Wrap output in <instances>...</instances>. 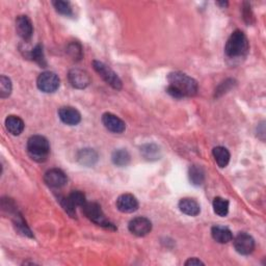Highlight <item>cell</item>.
<instances>
[{
	"label": "cell",
	"instance_id": "obj_1",
	"mask_svg": "<svg viewBox=\"0 0 266 266\" xmlns=\"http://www.w3.org/2000/svg\"><path fill=\"white\" fill-rule=\"evenodd\" d=\"M249 49L248 40L241 30H235L228 39L225 47V52L227 58L231 60L243 59L247 54Z\"/></svg>",
	"mask_w": 266,
	"mask_h": 266
},
{
	"label": "cell",
	"instance_id": "obj_2",
	"mask_svg": "<svg viewBox=\"0 0 266 266\" xmlns=\"http://www.w3.org/2000/svg\"><path fill=\"white\" fill-rule=\"evenodd\" d=\"M167 80L170 85L178 90L183 97H193L198 93V82L190 76L181 72H172L168 74Z\"/></svg>",
	"mask_w": 266,
	"mask_h": 266
},
{
	"label": "cell",
	"instance_id": "obj_3",
	"mask_svg": "<svg viewBox=\"0 0 266 266\" xmlns=\"http://www.w3.org/2000/svg\"><path fill=\"white\" fill-rule=\"evenodd\" d=\"M27 152L29 157L37 163H44L50 153V144L42 135H34L27 142Z\"/></svg>",
	"mask_w": 266,
	"mask_h": 266
},
{
	"label": "cell",
	"instance_id": "obj_4",
	"mask_svg": "<svg viewBox=\"0 0 266 266\" xmlns=\"http://www.w3.org/2000/svg\"><path fill=\"white\" fill-rule=\"evenodd\" d=\"M83 212L86 215V217L96 225H101L103 228L116 230V227L114 224H111L106 217L105 214L103 213L101 206L97 203H86L83 207Z\"/></svg>",
	"mask_w": 266,
	"mask_h": 266
},
{
	"label": "cell",
	"instance_id": "obj_5",
	"mask_svg": "<svg viewBox=\"0 0 266 266\" xmlns=\"http://www.w3.org/2000/svg\"><path fill=\"white\" fill-rule=\"evenodd\" d=\"M93 67L99 76H101L104 82L109 84L112 88H115L117 91L122 88V80L120 79L116 72L106 66L105 63L99 61H94Z\"/></svg>",
	"mask_w": 266,
	"mask_h": 266
},
{
	"label": "cell",
	"instance_id": "obj_6",
	"mask_svg": "<svg viewBox=\"0 0 266 266\" xmlns=\"http://www.w3.org/2000/svg\"><path fill=\"white\" fill-rule=\"evenodd\" d=\"M60 84L61 80L59 76L53 73V72H44V73L40 74L37 80L39 90L46 94H51L58 91Z\"/></svg>",
	"mask_w": 266,
	"mask_h": 266
},
{
	"label": "cell",
	"instance_id": "obj_7",
	"mask_svg": "<svg viewBox=\"0 0 266 266\" xmlns=\"http://www.w3.org/2000/svg\"><path fill=\"white\" fill-rule=\"evenodd\" d=\"M234 247L240 255L247 256L252 254L255 249V240L247 233H239L234 238Z\"/></svg>",
	"mask_w": 266,
	"mask_h": 266
},
{
	"label": "cell",
	"instance_id": "obj_8",
	"mask_svg": "<svg viewBox=\"0 0 266 266\" xmlns=\"http://www.w3.org/2000/svg\"><path fill=\"white\" fill-rule=\"evenodd\" d=\"M128 229L130 231L133 235L143 237L148 235L152 230V223L147 217L139 216L135 217V219L131 220L130 223L128 225Z\"/></svg>",
	"mask_w": 266,
	"mask_h": 266
},
{
	"label": "cell",
	"instance_id": "obj_9",
	"mask_svg": "<svg viewBox=\"0 0 266 266\" xmlns=\"http://www.w3.org/2000/svg\"><path fill=\"white\" fill-rule=\"evenodd\" d=\"M44 181L49 187L52 188H61L63 187L68 182V178L66 174L59 168H52L46 172L44 176Z\"/></svg>",
	"mask_w": 266,
	"mask_h": 266
},
{
	"label": "cell",
	"instance_id": "obj_10",
	"mask_svg": "<svg viewBox=\"0 0 266 266\" xmlns=\"http://www.w3.org/2000/svg\"><path fill=\"white\" fill-rule=\"evenodd\" d=\"M102 123L108 131L112 133H123L126 130V124L123 120H121L114 114L110 112H105L102 116Z\"/></svg>",
	"mask_w": 266,
	"mask_h": 266
},
{
	"label": "cell",
	"instance_id": "obj_11",
	"mask_svg": "<svg viewBox=\"0 0 266 266\" xmlns=\"http://www.w3.org/2000/svg\"><path fill=\"white\" fill-rule=\"evenodd\" d=\"M68 77L71 85L78 90H83L91 83V77L87 72L80 69H72L69 72Z\"/></svg>",
	"mask_w": 266,
	"mask_h": 266
},
{
	"label": "cell",
	"instance_id": "obj_12",
	"mask_svg": "<svg viewBox=\"0 0 266 266\" xmlns=\"http://www.w3.org/2000/svg\"><path fill=\"white\" fill-rule=\"evenodd\" d=\"M117 208L123 213H132L139 209V201L131 193H124L118 198Z\"/></svg>",
	"mask_w": 266,
	"mask_h": 266
},
{
	"label": "cell",
	"instance_id": "obj_13",
	"mask_svg": "<svg viewBox=\"0 0 266 266\" xmlns=\"http://www.w3.org/2000/svg\"><path fill=\"white\" fill-rule=\"evenodd\" d=\"M16 31L24 41H28L31 38L32 34H34V27H32V23L27 16H18L16 19Z\"/></svg>",
	"mask_w": 266,
	"mask_h": 266
},
{
	"label": "cell",
	"instance_id": "obj_14",
	"mask_svg": "<svg viewBox=\"0 0 266 266\" xmlns=\"http://www.w3.org/2000/svg\"><path fill=\"white\" fill-rule=\"evenodd\" d=\"M59 117L62 123L69 126H76L82 121L80 112L71 106H63L59 110Z\"/></svg>",
	"mask_w": 266,
	"mask_h": 266
},
{
	"label": "cell",
	"instance_id": "obj_15",
	"mask_svg": "<svg viewBox=\"0 0 266 266\" xmlns=\"http://www.w3.org/2000/svg\"><path fill=\"white\" fill-rule=\"evenodd\" d=\"M179 209L180 211L188 216H197L201 212L200 204L196 200L190 198L181 199L179 202Z\"/></svg>",
	"mask_w": 266,
	"mask_h": 266
},
{
	"label": "cell",
	"instance_id": "obj_16",
	"mask_svg": "<svg viewBox=\"0 0 266 266\" xmlns=\"http://www.w3.org/2000/svg\"><path fill=\"white\" fill-rule=\"evenodd\" d=\"M211 235L216 243L225 245L233 239V234L229 228L224 225H214L211 229Z\"/></svg>",
	"mask_w": 266,
	"mask_h": 266
},
{
	"label": "cell",
	"instance_id": "obj_17",
	"mask_svg": "<svg viewBox=\"0 0 266 266\" xmlns=\"http://www.w3.org/2000/svg\"><path fill=\"white\" fill-rule=\"evenodd\" d=\"M23 120L17 116H9L5 119V128L12 135H20L24 130Z\"/></svg>",
	"mask_w": 266,
	"mask_h": 266
},
{
	"label": "cell",
	"instance_id": "obj_18",
	"mask_svg": "<svg viewBox=\"0 0 266 266\" xmlns=\"http://www.w3.org/2000/svg\"><path fill=\"white\" fill-rule=\"evenodd\" d=\"M77 160L80 164L92 166L98 160V154L93 149H82L78 152Z\"/></svg>",
	"mask_w": 266,
	"mask_h": 266
},
{
	"label": "cell",
	"instance_id": "obj_19",
	"mask_svg": "<svg viewBox=\"0 0 266 266\" xmlns=\"http://www.w3.org/2000/svg\"><path fill=\"white\" fill-rule=\"evenodd\" d=\"M212 155L214 157L215 163L220 167L224 168L230 163V152L225 147H215L212 150Z\"/></svg>",
	"mask_w": 266,
	"mask_h": 266
},
{
	"label": "cell",
	"instance_id": "obj_20",
	"mask_svg": "<svg viewBox=\"0 0 266 266\" xmlns=\"http://www.w3.org/2000/svg\"><path fill=\"white\" fill-rule=\"evenodd\" d=\"M188 177H189V181L192 185H195V186H200V185H202L205 180V172L203 170V167L196 164L190 165L188 170Z\"/></svg>",
	"mask_w": 266,
	"mask_h": 266
},
{
	"label": "cell",
	"instance_id": "obj_21",
	"mask_svg": "<svg viewBox=\"0 0 266 266\" xmlns=\"http://www.w3.org/2000/svg\"><path fill=\"white\" fill-rule=\"evenodd\" d=\"M130 154L125 149H119L112 153L111 160L115 165L117 166H126L130 163Z\"/></svg>",
	"mask_w": 266,
	"mask_h": 266
},
{
	"label": "cell",
	"instance_id": "obj_22",
	"mask_svg": "<svg viewBox=\"0 0 266 266\" xmlns=\"http://www.w3.org/2000/svg\"><path fill=\"white\" fill-rule=\"evenodd\" d=\"M213 211L215 214H217L219 216L225 217L227 216L229 213V201L225 200L224 198L217 197L213 200Z\"/></svg>",
	"mask_w": 266,
	"mask_h": 266
},
{
	"label": "cell",
	"instance_id": "obj_23",
	"mask_svg": "<svg viewBox=\"0 0 266 266\" xmlns=\"http://www.w3.org/2000/svg\"><path fill=\"white\" fill-rule=\"evenodd\" d=\"M14 225L16 228V231H18L21 235L32 237V233L30 231V229L28 228V225H26L25 222H24L22 216L18 213H17V215L14 216Z\"/></svg>",
	"mask_w": 266,
	"mask_h": 266
},
{
	"label": "cell",
	"instance_id": "obj_24",
	"mask_svg": "<svg viewBox=\"0 0 266 266\" xmlns=\"http://www.w3.org/2000/svg\"><path fill=\"white\" fill-rule=\"evenodd\" d=\"M30 58L42 68H45L47 66L46 59H45L44 51H43V47L41 45H37L34 49L31 50Z\"/></svg>",
	"mask_w": 266,
	"mask_h": 266
},
{
	"label": "cell",
	"instance_id": "obj_25",
	"mask_svg": "<svg viewBox=\"0 0 266 266\" xmlns=\"http://www.w3.org/2000/svg\"><path fill=\"white\" fill-rule=\"evenodd\" d=\"M12 82L10 78H7L6 76L2 75L0 77V97L2 99L7 98L12 93Z\"/></svg>",
	"mask_w": 266,
	"mask_h": 266
},
{
	"label": "cell",
	"instance_id": "obj_26",
	"mask_svg": "<svg viewBox=\"0 0 266 266\" xmlns=\"http://www.w3.org/2000/svg\"><path fill=\"white\" fill-rule=\"evenodd\" d=\"M54 9L56 12L60 13L61 15L63 16H71L73 14L72 12V6L69 1H62V0H56V1L52 2Z\"/></svg>",
	"mask_w": 266,
	"mask_h": 266
},
{
	"label": "cell",
	"instance_id": "obj_27",
	"mask_svg": "<svg viewBox=\"0 0 266 266\" xmlns=\"http://www.w3.org/2000/svg\"><path fill=\"white\" fill-rule=\"evenodd\" d=\"M59 201L64 211H66L71 217H76V206L72 203V201L70 200L69 197H60Z\"/></svg>",
	"mask_w": 266,
	"mask_h": 266
},
{
	"label": "cell",
	"instance_id": "obj_28",
	"mask_svg": "<svg viewBox=\"0 0 266 266\" xmlns=\"http://www.w3.org/2000/svg\"><path fill=\"white\" fill-rule=\"evenodd\" d=\"M70 200L72 201V203H73L76 207H83L87 202L84 193L79 191V190H74L70 193L69 196Z\"/></svg>",
	"mask_w": 266,
	"mask_h": 266
},
{
	"label": "cell",
	"instance_id": "obj_29",
	"mask_svg": "<svg viewBox=\"0 0 266 266\" xmlns=\"http://www.w3.org/2000/svg\"><path fill=\"white\" fill-rule=\"evenodd\" d=\"M68 53L70 54V56L72 59H73L74 61H79L80 59L82 58V46H80L78 43L74 42V43H71L69 46H68V49H67Z\"/></svg>",
	"mask_w": 266,
	"mask_h": 266
},
{
	"label": "cell",
	"instance_id": "obj_30",
	"mask_svg": "<svg viewBox=\"0 0 266 266\" xmlns=\"http://www.w3.org/2000/svg\"><path fill=\"white\" fill-rule=\"evenodd\" d=\"M143 154L147 159H157V156L159 157V149L155 146V144H146L143 147Z\"/></svg>",
	"mask_w": 266,
	"mask_h": 266
},
{
	"label": "cell",
	"instance_id": "obj_31",
	"mask_svg": "<svg viewBox=\"0 0 266 266\" xmlns=\"http://www.w3.org/2000/svg\"><path fill=\"white\" fill-rule=\"evenodd\" d=\"M244 18L247 24H252L254 22V15L251 10V5L248 3H245L244 5Z\"/></svg>",
	"mask_w": 266,
	"mask_h": 266
},
{
	"label": "cell",
	"instance_id": "obj_32",
	"mask_svg": "<svg viewBox=\"0 0 266 266\" xmlns=\"http://www.w3.org/2000/svg\"><path fill=\"white\" fill-rule=\"evenodd\" d=\"M166 92H167L168 95H171L173 97V98H175V99H182V98H184L183 95L178 90H176V88L173 87L172 85H168L167 86Z\"/></svg>",
	"mask_w": 266,
	"mask_h": 266
},
{
	"label": "cell",
	"instance_id": "obj_33",
	"mask_svg": "<svg viewBox=\"0 0 266 266\" xmlns=\"http://www.w3.org/2000/svg\"><path fill=\"white\" fill-rule=\"evenodd\" d=\"M185 265H204V263L201 261L200 259H198V258H190V259H188L186 262H185Z\"/></svg>",
	"mask_w": 266,
	"mask_h": 266
},
{
	"label": "cell",
	"instance_id": "obj_34",
	"mask_svg": "<svg viewBox=\"0 0 266 266\" xmlns=\"http://www.w3.org/2000/svg\"><path fill=\"white\" fill-rule=\"evenodd\" d=\"M217 4L219 5H222V6H227L228 5V2H225V1H222V2H217Z\"/></svg>",
	"mask_w": 266,
	"mask_h": 266
},
{
	"label": "cell",
	"instance_id": "obj_35",
	"mask_svg": "<svg viewBox=\"0 0 266 266\" xmlns=\"http://www.w3.org/2000/svg\"><path fill=\"white\" fill-rule=\"evenodd\" d=\"M224 83H225V86H227V85H228V82H224ZM225 91V88L224 87V88H223V90H221V91H219V92H217V93H224Z\"/></svg>",
	"mask_w": 266,
	"mask_h": 266
}]
</instances>
